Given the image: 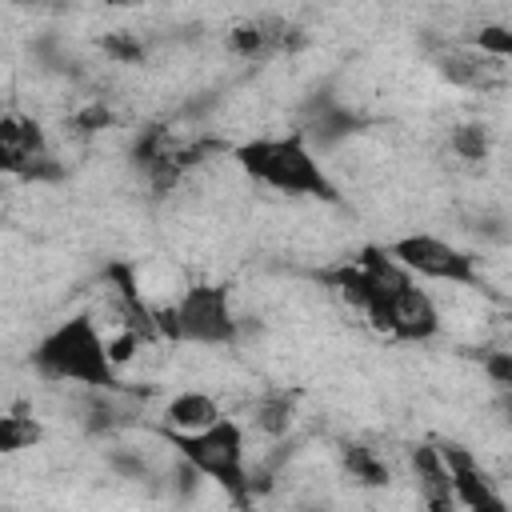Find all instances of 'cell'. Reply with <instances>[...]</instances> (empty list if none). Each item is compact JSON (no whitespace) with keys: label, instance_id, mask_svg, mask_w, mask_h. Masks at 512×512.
I'll return each instance as SVG.
<instances>
[{"label":"cell","instance_id":"obj_1","mask_svg":"<svg viewBox=\"0 0 512 512\" xmlns=\"http://www.w3.org/2000/svg\"><path fill=\"white\" fill-rule=\"evenodd\" d=\"M236 164L256 180L268 184L284 196H308V200H324V204H340V188L336 180L324 172V164L316 160V152L300 140V132L292 136H256L232 148Z\"/></svg>","mask_w":512,"mask_h":512},{"label":"cell","instance_id":"obj_2","mask_svg":"<svg viewBox=\"0 0 512 512\" xmlns=\"http://www.w3.org/2000/svg\"><path fill=\"white\" fill-rule=\"evenodd\" d=\"M32 364L44 380H56V384H80V388H104V392L124 388L108 360V340L88 312L60 320L36 344Z\"/></svg>","mask_w":512,"mask_h":512},{"label":"cell","instance_id":"obj_3","mask_svg":"<svg viewBox=\"0 0 512 512\" xmlns=\"http://www.w3.org/2000/svg\"><path fill=\"white\" fill-rule=\"evenodd\" d=\"M164 436H168V444L176 448L180 460H188L204 480L224 488L236 504L252 500V492H248V448H244V428L236 420L220 416L204 432H188V436L164 432Z\"/></svg>","mask_w":512,"mask_h":512},{"label":"cell","instance_id":"obj_4","mask_svg":"<svg viewBox=\"0 0 512 512\" xmlns=\"http://www.w3.org/2000/svg\"><path fill=\"white\" fill-rule=\"evenodd\" d=\"M156 328L168 340L200 344V348H232L240 340V320L232 312V296L224 284H192L180 300L156 312Z\"/></svg>","mask_w":512,"mask_h":512},{"label":"cell","instance_id":"obj_5","mask_svg":"<svg viewBox=\"0 0 512 512\" xmlns=\"http://www.w3.org/2000/svg\"><path fill=\"white\" fill-rule=\"evenodd\" d=\"M388 256L408 272V276H424V280H444V284H464V288H476L480 284V268H476V256L440 240V236H428V232H412V236H400L388 244Z\"/></svg>","mask_w":512,"mask_h":512},{"label":"cell","instance_id":"obj_6","mask_svg":"<svg viewBox=\"0 0 512 512\" xmlns=\"http://www.w3.org/2000/svg\"><path fill=\"white\" fill-rule=\"evenodd\" d=\"M0 172L16 180H60L64 168L32 116H0Z\"/></svg>","mask_w":512,"mask_h":512},{"label":"cell","instance_id":"obj_7","mask_svg":"<svg viewBox=\"0 0 512 512\" xmlns=\"http://www.w3.org/2000/svg\"><path fill=\"white\" fill-rule=\"evenodd\" d=\"M380 332H392L396 340H412V344H424L440 332V312L432 304V296L424 288H416V280H408L404 288H396L384 308H380V320H376Z\"/></svg>","mask_w":512,"mask_h":512},{"label":"cell","instance_id":"obj_8","mask_svg":"<svg viewBox=\"0 0 512 512\" xmlns=\"http://www.w3.org/2000/svg\"><path fill=\"white\" fill-rule=\"evenodd\" d=\"M440 460L448 468V480H452V492H456V504L464 512H508L504 496L492 488V480L484 476V468L476 464V456L460 444H444L440 448Z\"/></svg>","mask_w":512,"mask_h":512},{"label":"cell","instance_id":"obj_9","mask_svg":"<svg viewBox=\"0 0 512 512\" xmlns=\"http://www.w3.org/2000/svg\"><path fill=\"white\" fill-rule=\"evenodd\" d=\"M300 44H304V32L280 16H252L228 32V48L244 60H268V56L300 48Z\"/></svg>","mask_w":512,"mask_h":512},{"label":"cell","instance_id":"obj_10","mask_svg":"<svg viewBox=\"0 0 512 512\" xmlns=\"http://www.w3.org/2000/svg\"><path fill=\"white\" fill-rule=\"evenodd\" d=\"M432 68H436L448 84L472 88V92H484V88L500 84V60L480 56L472 44H448V40H440V44L432 48Z\"/></svg>","mask_w":512,"mask_h":512},{"label":"cell","instance_id":"obj_11","mask_svg":"<svg viewBox=\"0 0 512 512\" xmlns=\"http://www.w3.org/2000/svg\"><path fill=\"white\" fill-rule=\"evenodd\" d=\"M136 416L132 400H124V388L104 392V388H84L80 404H76V420L88 436H112L120 428H128Z\"/></svg>","mask_w":512,"mask_h":512},{"label":"cell","instance_id":"obj_12","mask_svg":"<svg viewBox=\"0 0 512 512\" xmlns=\"http://www.w3.org/2000/svg\"><path fill=\"white\" fill-rule=\"evenodd\" d=\"M360 132V116L336 100H312L308 104V116H304V128H300V140L308 148H336L340 140L356 136Z\"/></svg>","mask_w":512,"mask_h":512},{"label":"cell","instance_id":"obj_13","mask_svg":"<svg viewBox=\"0 0 512 512\" xmlns=\"http://www.w3.org/2000/svg\"><path fill=\"white\" fill-rule=\"evenodd\" d=\"M412 472H416V488H420L428 512H460L452 480H448V468L440 460V448H432V444L412 448Z\"/></svg>","mask_w":512,"mask_h":512},{"label":"cell","instance_id":"obj_14","mask_svg":"<svg viewBox=\"0 0 512 512\" xmlns=\"http://www.w3.org/2000/svg\"><path fill=\"white\" fill-rule=\"evenodd\" d=\"M220 404L200 392V388H188V392H176L168 404H164V432H176V436H188V432H204L220 420Z\"/></svg>","mask_w":512,"mask_h":512},{"label":"cell","instance_id":"obj_15","mask_svg":"<svg viewBox=\"0 0 512 512\" xmlns=\"http://www.w3.org/2000/svg\"><path fill=\"white\" fill-rule=\"evenodd\" d=\"M340 464H344V472H348L356 484H364V488H384V484L392 480L384 456H376V448L356 444V440L340 444Z\"/></svg>","mask_w":512,"mask_h":512},{"label":"cell","instance_id":"obj_16","mask_svg":"<svg viewBox=\"0 0 512 512\" xmlns=\"http://www.w3.org/2000/svg\"><path fill=\"white\" fill-rule=\"evenodd\" d=\"M252 416H256V428H260L264 436H284V432L292 428V420H296V396L272 388V392H264V396L256 400Z\"/></svg>","mask_w":512,"mask_h":512},{"label":"cell","instance_id":"obj_17","mask_svg":"<svg viewBox=\"0 0 512 512\" xmlns=\"http://www.w3.org/2000/svg\"><path fill=\"white\" fill-rule=\"evenodd\" d=\"M40 436H44V428L36 416H28V412H4L0 416V456L32 448V444H40Z\"/></svg>","mask_w":512,"mask_h":512},{"label":"cell","instance_id":"obj_18","mask_svg":"<svg viewBox=\"0 0 512 512\" xmlns=\"http://www.w3.org/2000/svg\"><path fill=\"white\" fill-rule=\"evenodd\" d=\"M448 144H452V152H456L460 160H484L488 148H492V132H488V124L468 120V124H456V128H452Z\"/></svg>","mask_w":512,"mask_h":512},{"label":"cell","instance_id":"obj_19","mask_svg":"<svg viewBox=\"0 0 512 512\" xmlns=\"http://www.w3.org/2000/svg\"><path fill=\"white\" fill-rule=\"evenodd\" d=\"M480 56H488V60H508L512 56V28L508 24H480V32H472V40H468Z\"/></svg>","mask_w":512,"mask_h":512},{"label":"cell","instance_id":"obj_20","mask_svg":"<svg viewBox=\"0 0 512 512\" xmlns=\"http://www.w3.org/2000/svg\"><path fill=\"white\" fill-rule=\"evenodd\" d=\"M100 48H104L116 64H140V60H144V44H140L132 32H108V36L100 40Z\"/></svg>","mask_w":512,"mask_h":512},{"label":"cell","instance_id":"obj_21","mask_svg":"<svg viewBox=\"0 0 512 512\" xmlns=\"http://www.w3.org/2000/svg\"><path fill=\"white\" fill-rule=\"evenodd\" d=\"M108 464H112L120 476H128V480H148V476H152L148 460H140L132 448H112V452H108Z\"/></svg>","mask_w":512,"mask_h":512},{"label":"cell","instance_id":"obj_22","mask_svg":"<svg viewBox=\"0 0 512 512\" xmlns=\"http://www.w3.org/2000/svg\"><path fill=\"white\" fill-rule=\"evenodd\" d=\"M200 480H204V476H200V472H196V468H192L188 460H180V456L172 460V488H176V496H180V500H188V496H196V488H200Z\"/></svg>","mask_w":512,"mask_h":512},{"label":"cell","instance_id":"obj_23","mask_svg":"<svg viewBox=\"0 0 512 512\" xmlns=\"http://www.w3.org/2000/svg\"><path fill=\"white\" fill-rule=\"evenodd\" d=\"M108 124H112V112H108L104 104H88L84 112L72 116V128H76V132H100V128H108Z\"/></svg>","mask_w":512,"mask_h":512},{"label":"cell","instance_id":"obj_24","mask_svg":"<svg viewBox=\"0 0 512 512\" xmlns=\"http://www.w3.org/2000/svg\"><path fill=\"white\" fill-rule=\"evenodd\" d=\"M140 344H144V340H140V336H132V332H120L116 340H108V360H112V368H120L124 360H132Z\"/></svg>","mask_w":512,"mask_h":512},{"label":"cell","instance_id":"obj_25","mask_svg":"<svg viewBox=\"0 0 512 512\" xmlns=\"http://www.w3.org/2000/svg\"><path fill=\"white\" fill-rule=\"evenodd\" d=\"M484 372L492 376L496 388H508V384H512V352H492V356L484 360Z\"/></svg>","mask_w":512,"mask_h":512},{"label":"cell","instance_id":"obj_26","mask_svg":"<svg viewBox=\"0 0 512 512\" xmlns=\"http://www.w3.org/2000/svg\"><path fill=\"white\" fill-rule=\"evenodd\" d=\"M296 512H328V508H316V504H308V508H296Z\"/></svg>","mask_w":512,"mask_h":512}]
</instances>
